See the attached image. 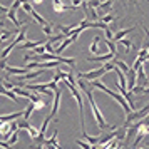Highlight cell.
<instances>
[{
	"instance_id": "1",
	"label": "cell",
	"mask_w": 149,
	"mask_h": 149,
	"mask_svg": "<svg viewBox=\"0 0 149 149\" xmlns=\"http://www.w3.org/2000/svg\"><path fill=\"white\" fill-rule=\"evenodd\" d=\"M91 84H92L95 89H99V91H102V92H106L107 95H111L112 99H116V102H119V104H121V107L124 109V112H126V114H131V112H132V109L129 107V102L126 101V99H124V97H122L119 92H114V91H111L107 86H104V84H102L101 81H97V79H95V81H92Z\"/></svg>"
},
{
	"instance_id": "2",
	"label": "cell",
	"mask_w": 149,
	"mask_h": 149,
	"mask_svg": "<svg viewBox=\"0 0 149 149\" xmlns=\"http://www.w3.org/2000/svg\"><path fill=\"white\" fill-rule=\"evenodd\" d=\"M30 22H32V20H29L27 24L20 29V32L17 34V37H15L14 40L10 42V45H7V49H3V50L0 52V59H7V55L10 54V50H12V49H15L17 45H20L22 42L25 40V37H27L25 34H27V29H29V25H30Z\"/></svg>"
},
{
	"instance_id": "3",
	"label": "cell",
	"mask_w": 149,
	"mask_h": 149,
	"mask_svg": "<svg viewBox=\"0 0 149 149\" xmlns=\"http://www.w3.org/2000/svg\"><path fill=\"white\" fill-rule=\"evenodd\" d=\"M149 114V102L144 106L142 109H139V111H132L131 114H127V117H126V122H124V127H127L129 124H132V122L139 121V119H142V117H146V116Z\"/></svg>"
},
{
	"instance_id": "4",
	"label": "cell",
	"mask_w": 149,
	"mask_h": 149,
	"mask_svg": "<svg viewBox=\"0 0 149 149\" xmlns=\"http://www.w3.org/2000/svg\"><path fill=\"white\" fill-rule=\"evenodd\" d=\"M104 74H107V70L104 67H101V69H95V70H91V72H79V74H77V79H84V81L92 82V81H95V79H99V77L104 75Z\"/></svg>"
},
{
	"instance_id": "5",
	"label": "cell",
	"mask_w": 149,
	"mask_h": 149,
	"mask_svg": "<svg viewBox=\"0 0 149 149\" xmlns=\"http://www.w3.org/2000/svg\"><path fill=\"white\" fill-rule=\"evenodd\" d=\"M61 97H62V87H57L54 91V106H52V112H50V117L57 116L59 112V107H61Z\"/></svg>"
},
{
	"instance_id": "6",
	"label": "cell",
	"mask_w": 149,
	"mask_h": 149,
	"mask_svg": "<svg viewBox=\"0 0 149 149\" xmlns=\"http://www.w3.org/2000/svg\"><path fill=\"white\" fill-rule=\"evenodd\" d=\"M52 7L57 14H64V12H67V10H77L74 5H64L61 0H52Z\"/></svg>"
},
{
	"instance_id": "7",
	"label": "cell",
	"mask_w": 149,
	"mask_h": 149,
	"mask_svg": "<svg viewBox=\"0 0 149 149\" xmlns=\"http://www.w3.org/2000/svg\"><path fill=\"white\" fill-rule=\"evenodd\" d=\"M126 77H127V87L129 92H132V89L137 86V77H136V70L134 69H129V72L126 74Z\"/></svg>"
},
{
	"instance_id": "8",
	"label": "cell",
	"mask_w": 149,
	"mask_h": 149,
	"mask_svg": "<svg viewBox=\"0 0 149 149\" xmlns=\"http://www.w3.org/2000/svg\"><path fill=\"white\" fill-rule=\"evenodd\" d=\"M5 72L8 75H25L27 72H30L27 67H12V65H7L5 67Z\"/></svg>"
},
{
	"instance_id": "9",
	"label": "cell",
	"mask_w": 149,
	"mask_h": 149,
	"mask_svg": "<svg viewBox=\"0 0 149 149\" xmlns=\"http://www.w3.org/2000/svg\"><path fill=\"white\" fill-rule=\"evenodd\" d=\"M116 55L114 54H104V55H94V57H89L87 62H109V61H112Z\"/></svg>"
},
{
	"instance_id": "10",
	"label": "cell",
	"mask_w": 149,
	"mask_h": 149,
	"mask_svg": "<svg viewBox=\"0 0 149 149\" xmlns=\"http://www.w3.org/2000/svg\"><path fill=\"white\" fill-rule=\"evenodd\" d=\"M14 35H15L14 30H2V34H0V47L3 45L5 40H14Z\"/></svg>"
},
{
	"instance_id": "11",
	"label": "cell",
	"mask_w": 149,
	"mask_h": 149,
	"mask_svg": "<svg viewBox=\"0 0 149 149\" xmlns=\"http://www.w3.org/2000/svg\"><path fill=\"white\" fill-rule=\"evenodd\" d=\"M134 30V27H129V29H122V30H119V32H116V35L112 37V42H119L121 39H124V35H127V34H131Z\"/></svg>"
},
{
	"instance_id": "12",
	"label": "cell",
	"mask_w": 149,
	"mask_h": 149,
	"mask_svg": "<svg viewBox=\"0 0 149 149\" xmlns=\"http://www.w3.org/2000/svg\"><path fill=\"white\" fill-rule=\"evenodd\" d=\"M111 62H112V64H114V65H116L117 69H121V70L124 72V74H127V72H129V69H131V65H129V64H126L124 61H117L116 57H114V59H112Z\"/></svg>"
},
{
	"instance_id": "13",
	"label": "cell",
	"mask_w": 149,
	"mask_h": 149,
	"mask_svg": "<svg viewBox=\"0 0 149 149\" xmlns=\"http://www.w3.org/2000/svg\"><path fill=\"white\" fill-rule=\"evenodd\" d=\"M7 17L12 20V24H14L15 27H22V22L17 19V10H14V8H8V14Z\"/></svg>"
},
{
	"instance_id": "14",
	"label": "cell",
	"mask_w": 149,
	"mask_h": 149,
	"mask_svg": "<svg viewBox=\"0 0 149 149\" xmlns=\"http://www.w3.org/2000/svg\"><path fill=\"white\" fill-rule=\"evenodd\" d=\"M34 102H29L27 106H25V111H24V116H22V119H25V121H29L30 119V116L34 114Z\"/></svg>"
},
{
	"instance_id": "15",
	"label": "cell",
	"mask_w": 149,
	"mask_h": 149,
	"mask_svg": "<svg viewBox=\"0 0 149 149\" xmlns=\"http://www.w3.org/2000/svg\"><path fill=\"white\" fill-rule=\"evenodd\" d=\"M82 136H84V139L91 144V146H95V144H99V139H101V136H89L86 131L82 132Z\"/></svg>"
},
{
	"instance_id": "16",
	"label": "cell",
	"mask_w": 149,
	"mask_h": 149,
	"mask_svg": "<svg viewBox=\"0 0 149 149\" xmlns=\"http://www.w3.org/2000/svg\"><path fill=\"white\" fill-rule=\"evenodd\" d=\"M67 74H69V72H64L62 69H57V72L54 74V79H52V81H54L55 84L61 81V79H62V81H65V79H67Z\"/></svg>"
},
{
	"instance_id": "17",
	"label": "cell",
	"mask_w": 149,
	"mask_h": 149,
	"mask_svg": "<svg viewBox=\"0 0 149 149\" xmlns=\"http://www.w3.org/2000/svg\"><path fill=\"white\" fill-rule=\"evenodd\" d=\"M30 15H32V17H34L35 20H37V24H40L42 27H44V25H49V22L45 20V19H44V17H42L40 14H39V12H35V10H32V12H30Z\"/></svg>"
},
{
	"instance_id": "18",
	"label": "cell",
	"mask_w": 149,
	"mask_h": 149,
	"mask_svg": "<svg viewBox=\"0 0 149 149\" xmlns=\"http://www.w3.org/2000/svg\"><path fill=\"white\" fill-rule=\"evenodd\" d=\"M99 44H101V37H99V35H95L94 42H92V45H91L89 50H91L92 54H99Z\"/></svg>"
},
{
	"instance_id": "19",
	"label": "cell",
	"mask_w": 149,
	"mask_h": 149,
	"mask_svg": "<svg viewBox=\"0 0 149 149\" xmlns=\"http://www.w3.org/2000/svg\"><path fill=\"white\" fill-rule=\"evenodd\" d=\"M122 44V45H124V47H126V52H131V50H132V49H134V44H132V42L129 40V39H126V37H124V39H121V40H119Z\"/></svg>"
},
{
	"instance_id": "20",
	"label": "cell",
	"mask_w": 149,
	"mask_h": 149,
	"mask_svg": "<svg viewBox=\"0 0 149 149\" xmlns=\"http://www.w3.org/2000/svg\"><path fill=\"white\" fill-rule=\"evenodd\" d=\"M82 30H84V29H82L81 25H79L77 29H74V30H72V32L69 34V39H70L72 42H74V40H77V39H79V34H81Z\"/></svg>"
},
{
	"instance_id": "21",
	"label": "cell",
	"mask_w": 149,
	"mask_h": 149,
	"mask_svg": "<svg viewBox=\"0 0 149 149\" xmlns=\"http://www.w3.org/2000/svg\"><path fill=\"white\" fill-rule=\"evenodd\" d=\"M27 132L30 134V139H32V141H34L35 137L39 136V131H37V127H34V126H29V127H27Z\"/></svg>"
},
{
	"instance_id": "22",
	"label": "cell",
	"mask_w": 149,
	"mask_h": 149,
	"mask_svg": "<svg viewBox=\"0 0 149 149\" xmlns=\"http://www.w3.org/2000/svg\"><path fill=\"white\" fill-rule=\"evenodd\" d=\"M101 20L104 22L106 25H107V24H111V22H116L117 19H116V17H114L112 14H107V15H104V17H101Z\"/></svg>"
},
{
	"instance_id": "23",
	"label": "cell",
	"mask_w": 149,
	"mask_h": 149,
	"mask_svg": "<svg viewBox=\"0 0 149 149\" xmlns=\"http://www.w3.org/2000/svg\"><path fill=\"white\" fill-rule=\"evenodd\" d=\"M106 44H107V47H109V52L111 54H114V55H117V49H116V44L112 40H106Z\"/></svg>"
},
{
	"instance_id": "24",
	"label": "cell",
	"mask_w": 149,
	"mask_h": 149,
	"mask_svg": "<svg viewBox=\"0 0 149 149\" xmlns=\"http://www.w3.org/2000/svg\"><path fill=\"white\" fill-rule=\"evenodd\" d=\"M7 141H8V144H10V146H14L15 142L19 141V131H15V132H14L12 136H10V137H8Z\"/></svg>"
},
{
	"instance_id": "25",
	"label": "cell",
	"mask_w": 149,
	"mask_h": 149,
	"mask_svg": "<svg viewBox=\"0 0 149 149\" xmlns=\"http://www.w3.org/2000/svg\"><path fill=\"white\" fill-rule=\"evenodd\" d=\"M17 126H19V129H25L27 131V127L30 126V122L25 121V119H20V121H17Z\"/></svg>"
},
{
	"instance_id": "26",
	"label": "cell",
	"mask_w": 149,
	"mask_h": 149,
	"mask_svg": "<svg viewBox=\"0 0 149 149\" xmlns=\"http://www.w3.org/2000/svg\"><path fill=\"white\" fill-rule=\"evenodd\" d=\"M32 50H34V54H35V55L45 54V44H44V45H39V47H35V49H32Z\"/></svg>"
},
{
	"instance_id": "27",
	"label": "cell",
	"mask_w": 149,
	"mask_h": 149,
	"mask_svg": "<svg viewBox=\"0 0 149 149\" xmlns=\"http://www.w3.org/2000/svg\"><path fill=\"white\" fill-rule=\"evenodd\" d=\"M44 107H45V102L42 101V99L40 101H37V102H34V109L35 111H42Z\"/></svg>"
},
{
	"instance_id": "28",
	"label": "cell",
	"mask_w": 149,
	"mask_h": 149,
	"mask_svg": "<svg viewBox=\"0 0 149 149\" xmlns=\"http://www.w3.org/2000/svg\"><path fill=\"white\" fill-rule=\"evenodd\" d=\"M2 86H3V87L7 89V91H12V89H14V84H12V82H8V81H5V79H2Z\"/></svg>"
},
{
	"instance_id": "29",
	"label": "cell",
	"mask_w": 149,
	"mask_h": 149,
	"mask_svg": "<svg viewBox=\"0 0 149 149\" xmlns=\"http://www.w3.org/2000/svg\"><path fill=\"white\" fill-rule=\"evenodd\" d=\"M104 32H106V40H112L114 34H112V30L109 29V25H107V29H104Z\"/></svg>"
},
{
	"instance_id": "30",
	"label": "cell",
	"mask_w": 149,
	"mask_h": 149,
	"mask_svg": "<svg viewBox=\"0 0 149 149\" xmlns=\"http://www.w3.org/2000/svg\"><path fill=\"white\" fill-rule=\"evenodd\" d=\"M22 8H24V12H27V14H30L34 8H32V5L29 3V2H25V3H22Z\"/></svg>"
},
{
	"instance_id": "31",
	"label": "cell",
	"mask_w": 149,
	"mask_h": 149,
	"mask_svg": "<svg viewBox=\"0 0 149 149\" xmlns=\"http://www.w3.org/2000/svg\"><path fill=\"white\" fill-rule=\"evenodd\" d=\"M42 30H44V34H45V35H54V34H52V25H44Z\"/></svg>"
},
{
	"instance_id": "32",
	"label": "cell",
	"mask_w": 149,
	"mask_h": 149,
	"mask_svg": "<svg viewBox=\"0 0 149 149\" xmlns=\"http://www.w3.org/2000/svg\"><path fill=\"white\" fill-rule=\"evenodd\" d=\"M75 142H77V144H79V146H81L82 149H92V148H91V144H87V142L81 141V139H77V141H75Z\"/></svg>"
},
{
	"instance_id": "33",
	"label": "cell",
	"mask_w": 149,
	"mask_h": 149,
	"mask_svg": "<svg viewBox=\"0 0 149 149\" xmlns=\"http://www.w3.org/2000/svg\"><path fill=\"white\" fill-rule=\"evenodd\" d=\"M67 82H70V84H75V86H77V79H75V75L69 72V74H67Z\"/></svg>"
},
{
	"instance_id": "34",
	"label": "cell",
	"mask_w": 149,
	"mask_h": 149,
	"mask_svg": "<svg viewBox=\"0 0 149 149\" xmlns=\"http://www.w3.org/2000/svg\"><path fill=\"white\" fill-rule=\"evenodd\" d=\"M104 69H106L107 72H111V70H114V69H116V65H114V64H112V62H111V61H109L107 64L104 65Z\"/></svg>"
},
{
	"instance_id": "35",
	"label": "cell",
	"mask_w": 149,
	"mask_h": 149,
	"mask_svg": "<svg viewBox=\"0 0 149 149\" xmlns=\"http://www.w3.org/2000/svg\"><path fill=\"white\" fill-rule=\"evenodd\" d=\"M20 5H22V2H20V0H14V3H12V5H10L8 8H14V10H17V8L20 7Z\"/></svg>"
},
{
	"instance_id": "36",
	"label": "cell",
	"mask_w": 149,
	"mask_h": 149,
	"mask_svg": "<svg viewBox=\"0 0 149 149\" xmlns=\"http://www.w3.org/2000/svg\"><path fill=\"white\" fill-rule=\"evenodd\" d=\"M8 14V7H3V5H0V17H3V15Z\"/></svg>"
},
{
	"instance_id": "37",
	"label": "cell",
	"mask_w": 149,
	"mask_h": 149,
	"mask_svg": "<svg viewBox=\"0 0 149 149\" xmlns=\"http://www.w3.org/2000/svg\"><path fill=\"white\" fill-rule=\"evenodd\" d=\"M7 67V59H0V70H5Z\"/></svg>"
},
{
	"instance_id": "38",
	"label": "cell",
	"mask_w": 149,
	"mask_h": 149,
	"mask_svg": "<svg viewBox=\"0 0 149 149\" xmlns=\"http://www.w3.org/2000/svg\"><path fill=\"white\" fill-rule=\"evenodd\" d=\"M127 5H136V7H139V0H127Z\"/></svg>"
},
{
	"instance_id": "39",
	"label": "cell",
	"mask_w": 149,
	"mask_h": 149,
	"mask_svg": "<svg viewBox=\"0 0 149 149\" xmlns=\"http://www.w3.org/2000/svg\"><path fill=\"white\" fill-rule=\"evenodd\" d=\"M72 5H74V7L77 8L79 5H82V0H72Z\"/></svg>"
},
{
	"instance_id": "40",
	"label": "cell",
	"mask_w": 149,
	"mask_h": 149,
	"mask_svg": "<svg viewBox=\"0 0 149 149\" xmlns=\"http://www.w3.org/2000/svg\"><path fill=\"white\" fill-rule=\"evenodd\" d=\"M30 149H44V146H42V144H32Z\"/></svg>"
},
{
	"instance_id": "41",
	"label": "cell",
	"mask_w": 149,
	"mask_h": 149,
	"mask_svg": "<svg viewBox=\"0 0 149 149\" xmlns=\"http://www.w3.org/2000/svg\"><path fill=\"white\" fill-rule=\"evenodd\" d=\"M142 30H144V32H146V37H148V39H149V29L146 27V25H142Z\"/></svg>"
},
{
	"instance_id": "42",
	"label": "cell",
	"mask_w": 149,
	"mask_h": 149,
	"mask_svg": "<svg viewBox=\"0 0 149 149\" xmlns=\"http://www.w3.org/2000/svg\"><path fill=\"white\" fill-rule=\"evenodd\" d=\"M32 2H34L35 5H40V3H42V2H44V0H32Z\"/></svg>"
},
{
	"instance_id": "43",
	"label": "cell",
	"mask_w": 149,
	"mask_h": 149,
	"mask_svg": "<svg viewBox=\"0 0 149 149\" xmlns=\"http://www.w3.org/2000/svg\"><path fill=\"white\" fill-rule=\"evenodd\" d=\"M122 148V142H119V144H117V148H116V149H121Z\"/></svg>"
},
{
	"instance_id": "44",
	"label": "cell",
	"mask_w": 149,
	"mask_h": 149,
	"mask_svg": "<svg viewBox=\"0 0 149 149\" xmlns=\"http://www.w3.org/2000/svg\"><path fill=\"white\" fill-rule=\"evenodd\" d=\"M142 149H149V146H146V148H142Z\"/></svg>"
}]
</instances>
